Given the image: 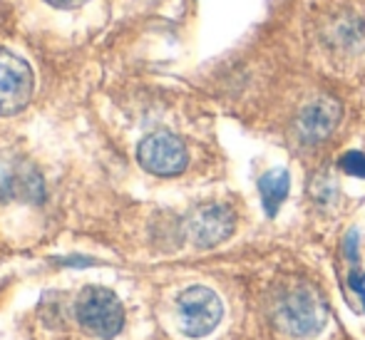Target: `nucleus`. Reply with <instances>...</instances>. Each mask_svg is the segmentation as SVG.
Segmentation results:
<instances>
[{
	"mask_svg": "<svg viewBox=\"0 0 365 340\" xmlns=\"http://www.w3.org/2000/svg\"><path fill=\"white\" fill-rule=\"evenodd\" d=\"M341 169L351 177L365 179V154L363 152H348L341 157Z\"/></svg>",
	"mask_w": 365,
	"mask_h": 340,
	"instance_id": "9",
	"label": "nucleus"
},
{
	"mask_svg": "<svg viewBox=\"0 0 365 340\" xmlns=\"http://www.w3.org/2000/svg\"><path fill=\"white\" fill-rule=\"evenodd\" d=\"M328 321V306L321 293L306 283H296L279 293L274 303V323L291 338H316Z\"/></svg>",
	"mask_w": 365,
	"mask_h": 340,
	"instance_id": "1",
	"label": "nucleus"
},
{
	"mask_svg": "<svg viewBox=\"0 0 365 340\" xmlns=\"http://www.w3.org/2000/svg\"><path fill=\"white\" fill-rule=\"evenodd\" d=\"M142 169L154 177H177L187 169L189 154L184 142L172 132H152L137 147Z\"/></svg>",
	"mask_w": 365,
	"mask_h": 340,
	"instance_id": "5",
	"label": "nucleus"
},
{
	"mask_svg": "<svg viewBox=\"0 0 365 340\" xmlns=\"http://www.w3.org/2000/svg\"><path fill=\"white\" fill-rule=\"evenodd\" d=\"M348 286L361 296L363 308H365V271H353L351 276H348Z\"/></svg>",
	"mask_w": 365,
	"mask_h": 340,
	"instance_id": "10",
	"label": "nucleus"
},
{
	"mask_svg": "<svg viewBox=\"0 0 365 340\" xmlns=\"http://www.w3.org/2000/svg\"><path fill=\"white\" fill-rule=\"evenodd\" d=\"M234 211L229 206L221 204H207L194 209L192 214L187 216V236L194 246L199 249H212V246H219L221 241H226L231 234H234Z\"/></svg>",
	"mask_w": 365,
	"mask_h": 340,
	"instance_id": "6",
	"label": "nucleus"
},
{
	"mask_svg": "<svg viewBox=\"0 0 365 340\" xmlns=\"http://www.w3.org/2000/svg\"><path fill=\"white\" fill-rule=\"evenodd\" d=\"M45 3L53 5V8H60V10H75V8L87 5L90 0H45Z\"/></svg>",
	"mask_w": 365,
	"mask_h": 340,
	"instance_id": "11",
	"label": "nucleus"
},
{
	"mask_svg": "<svg viewBox=\"0 0 365 340\" xmlns=\"http://www.w3.org/2000/svg\"><path fill=\"white\" fill-rule=\"evenodd\" d=\"M343 115V107L333 97H318L306 105L296 117V135L306 144H318L331 137Z\"/></svg>",
	"mask_w": 365,
	"mask_h": 340,
	"instance_id": "7",
	"label": "nucleus"
},
{
	"mask_svg": "<svg viewBox=\"0 0 365 340\" xmlns=\"http://www.w3.org/2000/svg\"><path fill=\"white\" fill-rule=\"evenodd\" d=\"M291 189V177L286 169H271L261 177L259 182V192H261V204H264L266 214L276 216L281 209V204L286 202Z\"/></svg>",
	"mask_w": 365,
	"mask_h": 340,
	"instance_id": "8",
	"label": "nucleus"
},
{
	"mask_svg": "<svg viewBox=\"0 0 365 340\" xmlns=\"http://www.w3.org/2000/svg\"><path fill=\"white\" fill-rule=\"evenodd\" d=\"M35 92L33 68L20 55L0 48V117H13L30 105Z\"/></svg>",
	"mask_w": 365,
	"mask_h": 340,
	"instance_id": "4",
	"label": "nucleus"
},
{
	"mask_svg": "<svg viewBox=\"0 0 365 340\" xmlns=\"http://www.w3.org/2000/svg\"><path fill=\"white\" fill-rule=\"evenodd\" d=\"M75 316L82 331L102 340H112L115 336H120L122 326H125L122 301L110 288L102 286L82 288L75 303Z\"/></svg>",
	"mask_w": 365,
	"mask_h": 340,
	"instance_id": "2",
	"label": "nucleus"
},
{
	"mask_svg": "<svg viewBox=\"0 0 365 340\" xmlns=\"http://www.w3.org/2000/svg\"><path fill=\"white\" fill-rule=\"evenodd\" d=\"M224 306L212 288L192 286L177 296V321L184 336L204 338L221 323Z\"/></svg>",
	"mask_w": 365,
	"mask_h": 340,
	"instance_id": "3",
	"label": "nucleus"
}]
</instances>
